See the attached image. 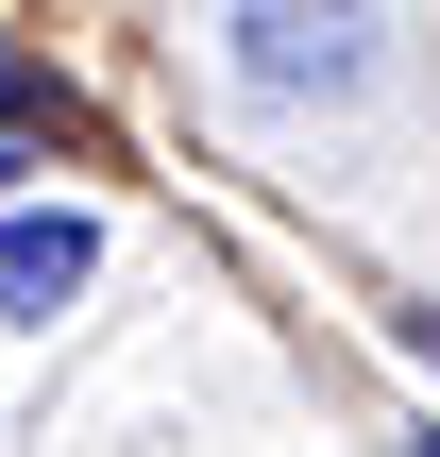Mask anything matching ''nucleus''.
Instances as JSON below:
<instances>
[{"mask_svg":"<svg viewBox=\"0 0 440 457\" xmlns=\"http://www.w3.org/2000/svg\"><path fill=\"white\" fill-rule=\"evenodd\" d=\"M424 457H440V441H424Z\"/></svg>","mask_w":440,"mask_h":457,"instance_id":"obj_5","label":"nucleus"},{"mask_svg":"<svg viewBox=\"0 0 440 457\" xmlns=\"http://www.w3.org/2000/svg\"><path fill=\"white\" fill-rule=\"evenodd\" d=\"M85 271H102V220H85V204H17V220H0V322H51Z\"/></svg>","mask_w":440,"mask_h":457,"instance_id":"obj_2","label":"nucleus"},{"mask_svg":"<svg viewBox=\"0 0 440 457\" xmlns=\"http://www.w3.org/2000/svg\"><path fill=\"white\" fill-rule=\"evenodd\" d=\"M237 85L254 102H356L373 85V0H237Z\"/></svg>","mask_w":440,"mask_h":457,"instance_id":"obj_1","label":"nucleus"},{"mask_svg":"<svg viewBox=\"0 0 440 457\" xmlns=\"http://www.w3.org/2000/svg\"><path fill=\"white\" fill-rule=\"evenodd\" d=\"M17 170H34V136H0V187H17Z\"/></svg>","mask_w":440,"mask_h":457,"instance_id":"obj_4","label":"nucleus"},{"mask_svg":"<svg viewBox=\"0 0 440 457\" xmlns=\"http://www.w3.org/2000/svg\"><path fill=\"white\" fill-rule=\"evenodd\" d=\"M17 119H34V68H17V51H0V136H17Z\"/></svg>","mask_w":440,"mask_h":457,"instance_id":"obj_3","label":"nucleus"}]
</instances>
